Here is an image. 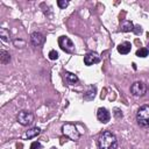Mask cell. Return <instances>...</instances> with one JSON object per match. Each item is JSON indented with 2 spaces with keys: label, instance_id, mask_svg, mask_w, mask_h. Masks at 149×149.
I'll use <instances>...</instances> for the list:
<instances>
[{
  "label": "cell",
  "instance_id": "obj_1",
  "mask_svg": "<svg viewBox=\"0 0 149 149\" xmlns=\"http://www.w3.org/2000/svg\"><path fill=\"white\" fill-rule=\"evenodd\" d=\"M97 144H98L99 149H116L118 139L112 132L105 130V132L100 133V135L98 136Z\"/></svg>",
  "mask_w": 149,
  "mask_h": 149
},
{
  "label": "cell",
  "instance_id": "obj_2",
  "mask_svg": "<svg viewBox=\"0 0 149 149\" xmlns=\"http://www.w3.org/2000/svg\"><path fill=\"white\" fill-rule=\"evenodd\" d=\"M136 121L139 126L143 128L149 127V105H143L139 108L136 113Z\"/></svg>",
  "mask_w": 149,
  "mask_h": 149
},
{
  "label": "cell",
  "instance_id": "obj_3",
  "mask_svg": "<svg viewBox=\"0 0 149 149\" xmlns=\"http://www.w3.org/2000/svg\"><path fill=\"white\" fill-rule=\"evenodd\" d=\"M62 132H63V134H64L65 136H68V137H69L70 140H72V141H78L79 137H80V134H79L77 127L73 126V125H71V123H65V125H63Z\"/></svg>",
  "mask_w": 149,
  "mask_h": 149
},
{
  "label": "cell",
  "instance_id": "obj_4",
  "mask_svg": "<svg viewBox=\"0 0 149 149\" xmlns=\"http://www.w3.org/2000/svg\"><path fill=\"white\" fill-rule=\"evenodd\" d=\"M16 120L20 125L22 126H29L33 123L34 121V115L31 112L29 111H20L17 113V116H16Z\"/></svg>",
  "mask_w": 149,
  "mask_h": 149
},
{
  "label": "cell",
  "instance_id": "obj_5",
  "mask_svg": "<svg viewBox=\"0 0 149 149\" xmlns=\"http://www.w3.org/2000/svg\"><path fill=\"white\" fill-rule=\"evenodd\" d=\"M58 44L63 51L69 52V54L74 52V44L68 36H61L58 38Z\"/></svg>",
  "mask_w": 149,
  "mask_h": 149
},
{
  "label": "cell",
  "instance_id": "obj_6",
  "mask_svg": "<svg viewBox=\"0 0 149 149\" xmlns=\"http://www.w3.org/2000/svg\"><path fill=\"white\" fill-rule=\"evenodd\" d=\"M130 92L135 97H143L147 92V85L143 81H135L130 86Z\"/></svg>",
  "mask_w": 149,
  "mask_h": 149
},
{
  "label": "cell",
  "instance_id": "obj_7",
  "mask_svg": "<svg viewBox=\"0 0 149 149\" xmlns=\"http://www.w3.org/2000/svg\"><path fill=\"white\" fill-rule=\"evenodd\" d=\"M100 62V57L97 52H88L84 56V63L85 65L90 66V65H93V64H97Z\"/></svg>",
  "mask_w": 149,
  "mask_h": 149
},
{
  "label": "cell",
  "instance_id": "obj_8",
  "mask_svg": "<svg viewBox=\"0 0 149 149\" xmlns=\"http://www.w3.org/2000/svg\"><path fill=\"white\" fill-rule=\"evenodd\" d=\"M97 118H98V120H99L100 122L107 123V122L109 121V119H111V113L108 112L107 108L100 107V108L98 109V112H97Z\"/></svg>",
  "mask_w": 149,
  "mask_h": 149
},
{
  "label": "cell",
  "instance_id": "obj_9",
  "mask_svg": "<svg viewBox=\"0 0 149 149\" xmlns=\"http://www.w3.org/2000/svg\"><path fill=\"white\" fill-rule=\"evenodd\" d=\"M44 41H45V37H44L41 33L35 31V33H33V34L30 35V42H31L34 45H36V47L42 45V44L44 43Z\"/></svg>",
  "mask_w": 149,
  "mask_h": 149
},
{
  "label": "cell",
  "instance_id": "obj_10",
  "mask_svg": "<svg viewBox=\"0 0 149 149\" xmlns=\"http://www.w3.org/2000/svg\"><path fill=\"white\" fill-rule=\"evenodd\" d=\"M130 49H132L130 42H122V43H120V44L118 45V51H119L121 55H127V54H129Z\"/></svg>",
  "mask_w": 149,
  "mask_h": 149
},
{
  "label": "cell",
  "instance_id": "obj_11",
  "mask_svg": "<svg viewBox=\"0 0 149 149\" xmlns=\"http://www.w3.org/2000/svg\"><path fill=\"white\" fill-rule=\"evenodd\" d=\"M134 29V24L132 23V21L129 20H123L120 24V30L123 31V33H127V31H133Z\"/></svg>",
  "mask_w": 149,
  "mask_h": 149
},
{
  "label": "cell",
  "instance_id": "obj_12",
  "mask_svg": "<svg viewBox=\"0 0 149 149\" xmlns=\"http://www.w3.org/2000/svg\"><path fill=\"white\" fill-rule=\"evenodd\" d=\"M64 78H65V81H66L68 84L73 85V84H76V83H78V77H77L74 73L65 72V73H64Z\"/></svg>",
  "mask_w": 149,
  "mask_h": 149
},
{
  "label": "cell",
  "instance_id": "obj_13",
  "mask_svg": "<svg viewBox=\"0 0 149 149\" xmlns=\"http://www.w3.org/2000/svg\"><path fill=\"white\" fill-rule=\"evenodd\" d=\"M41 133V129L38 128V127H33V128H30V129H28L27 132H26V137H28V139H31V137H35V136H37L38 134Z\"/></svg>",
  "mask_w": 149,
  "mask_h": 149
},
{
  "label": "cell",
  "instance_id": "obj_14",
  "mask_svg": "<svg viewBox=\"0 0 149 149\" xmlns=\"http://www.w3.org/2000/svg\"><path fill=\"white\" fill-rule=\"evenodd\" d=\"M95 86H90L88 87V90L84 93V99H86V100H92L93 98H94V95H95Z\"/></svg>",
  "mask_w": 149,
  "mask_h": 149
},
{
  "label": "cell",
  "instance_id": "obj_15",
  "mask_svg": "<svg viewBox=\"0 0 149 149\" xmlns=\"http://www.w3.org/2000/svg\"><path fill=\"white\" fill-rule=\"evenodd\" d=\"M0 62L1 64H7L10 62V55L9 52H7L6 50H1L0 51Z\"/></svg>",
  "mask_w": 149,
  "mask_h": 149
},
{
  "label": "cell",
  "instance_id": "obj_16",
  "mask_svg": "<svg viewBox=\"0 0 149 149\" xmlns=\"http://www.w3.org/2000/svg\"><path fill=\"white\" fill-rule=\"evenodd\" d=\"M0 37L2 41L8 42L9 41V30H7L6 28H1L0 29Z\"/></svg>",
  "mask_w": 149,
  "mask_h": 149
},
{
  "label": "cell",
  "instance_id": "obj_17",
  "mask_svg": "<svg viewBox=\"0 0 149 149\" xmlns=\"http://www.w3.org/2000/svg\"><path fill=\"white\" fill-rule=\"evenodd\" d=\"M148 54H149V50H148L147 48H140V49H137V51H136V56L142 57V58L147 57Z\"/></svg>",
  "mask_w": 149,
  "mask_h": 149
},
{
  "label": "cell",
  "instance_id": "obj_18",
  "mask_svg": "<svg viewBox=\"0 0 149 149\" xmlns=\"http://www.w3.org/2000/svg\"><path fill=\"white\" fill-rule=\"evenodd\" d=\"M48 56H49V58H50V59H52V61H54V59H57V58H58V52H57L56 50H50Z\"/></svg>",
  "mask_w": 149,
  "mask_h": 149
},
{
  "label": "cell",
  "instance_id": "obj_19",
  "mask_svg": "<svg viewBox=\"0 0 149 149\" xmlns=\"http://www.w3.org/2000/svg\"><path fill=\"white\" fill-rule=\"evenodd\" d=\"M57 5H58L59 8L63 9V8H65V7L69 5V1H65V0H58V1H57Z\"/></svg>",
  "mask_w": 149,
  "mask_h": 149
},
{
  "label": "cell",
  "instance_id": "obj_20",
  "mask_svg": "<svg viewBox=\"0 0 149 149\" xmlns=\"http://www.w3.org/2000/svg\"><path fill=\"white\" fill-rule=\"evenodd\" d=\"M41 143L40 142H37V141H35V142H33L31 144H30V149H41Z\"/></svg>",
  "mask_w": 149,
  "mask_h": 149
},
{
  "label": "cell",
  "instance_id": "obj_21",
  "mask_svg": "<svg viewBox=\"0 0 149 149\" xmlns=\"http://www.w3.org/2000/svg\"><path fill=\"white\" fill-rule=\"evenodd\" d=\"M133 31L136 34V35H139V34H141L142 33V28H141V26H136V27H134V29H133Z\"/></svg>",
  "mask_w": 149,
  "mask_h": 149
},
{
  "label": "cell",
  "instance_id": "obj_22",
  "mask_svg": "<svg viewBox=\"0 0 149 149\" xmlns=\"http://www.w3.org/2000/svg\"><path fill=\"white\" fill-rule=\"evenodd\" d=\"M50 149H57V148H55V147H52V148H50Z\"/></svg>",
  "mask_w": 149,
  "mask_h": 149
},
{
  "label": "cell",
  "instance_id": "obj_23",
  "mask_svg": "<svg viewBox=\"0 0 149 149\" xmlns=\"http://www.w3.org/2000/svg\"><path fill=\"white\" fill-rule=\"evenodd\" d=\"M148 47H149V45H148Z\"/></svg>",
  "mask_w": 149,
  "mask_h": 149
}]
</instances>
